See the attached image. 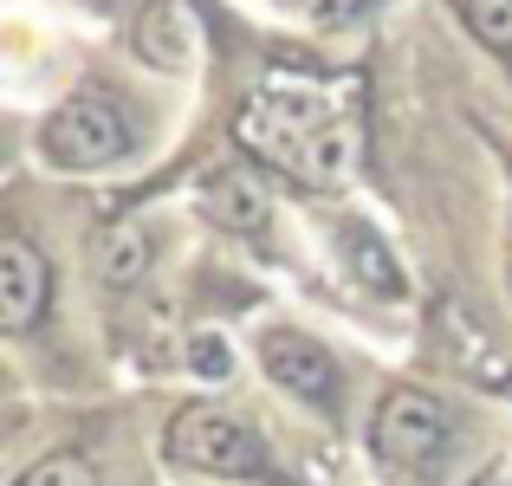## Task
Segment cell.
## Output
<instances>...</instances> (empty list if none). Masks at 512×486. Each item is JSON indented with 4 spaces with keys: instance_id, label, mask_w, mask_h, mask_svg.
I'll list each match as a JSON object with an SVG mask.
<instances>
[{
    "instance_id": "1",
    "label": "cell",
    "mask_w": 512,
    "mask_h": 486,
    "mask_svg": "<svg viewBox=\"0 0 512 486\" xmlns=\"http://www.w3.org/2000/svg\"><path fill=\"white\" fill-rule=\"evenodd\" d=\"M234 137H240V150L299 175L305 188H344L357 175V150H363L357 124L338 104L312 98V91H260L234 117Z\"/></svg>"
},
{
    "instance_id": "2",
    "label": "cell",
    "mask_w": 512,
    "mask_h": 486,
    "mask_svg": "<svg viewBox=\"0 0 512 486\" xmlns=\"http://www.w3.org/2000/svg\"><path fill=\"white\" fill-rule=\"evenodd\" d=\"M39 150L52 169H104L137 150V124H130L124 98L111 85H78L39 130Z\"/></svg>"
},
{
    "instance_id": "3",
    "label": "cell",
    "mask_w": 512,
    "mask_h": 486,
    "mask_svg": "<svg viewBox=\"0 0 512 486\" xmlns=\"http://www.w3.org/2000/svg\"><path fill=\"white\" fill-rule=\"evenodd\" d=\"M163 454L182 467V474H214V480H266V474H273L266 441L253 435L240 415L208 409V402L175 409V422L163 435Z\"/></svg>"
},
{
    "instance_id": "4",
    "label": "cell",
    "mask_w": 512,
    "mask_h": 486,
    "mask_svg": "<svg viewBox=\"0 0 512 486\" xmlns=\"http://www.w3.org/2000/svg\"><path fill=\"white\" fill-rule=\"evenodd\" d=\"M454 435V415L435 389H415V383H396L383 389L376 402V422H370V454L396 474H422Z\"/></svg>"
},
{
    "instance_id": "5",
    "label": "cell",
    "mask_w": 512,
    "mask_h": 486,
    "mask_svg": "<svg viewBox=\"0 0 512 486\" xmlns=\"http://www.w3.org/2000/svg\"><path fill=\"white\" fill-rule=\"evenodd\" d=\"M260 370L273 376L286 396H299L305 409H338V357L305 331H260Z\"/></svg>"
},
{
    "instance_id": "6",
    "label": "cell",
    "mask_w": 512,
    "mask_h": 486,
    "mask_svg": "<svg viewBox=\"0 0 512 486\" xmlns=\"http://www.w3.org/2000/svg\"><path fill=\"white\" fill-rule=\"evenodd\" d=\"M46 299H52L46 253L26 234H7L0 240V318H7V331H33L39 312H46Z\"/></svg>"
},
{
    "instance_id": "7",
    "label": "cell",
    "mask_w": 512,
    "mask_h": 486,
    "mask_svg": "<svg viewBox=\"0 0 512 486\" xmlns=\"http://www.w3.org/2000/svg\"><path fill=\"white\" fill-rule=\"evenodd\" d=\"M201 208H208L214 227H234V234H260L266 214H273V201H266L260 175L253 169H221L208 188H201Z\"/></svg>"
},
{
    "instance_id": "8",
    "label": "cell",
    "mask_w": 512,
    "mask_h": 486,
    "mask_svg": "<svg viewBox=\"0 0 512 486\" xmlns=\"http://www.w3.org/2000/svg\"><path fill=\"white\" fill-rule=\"evenodd\" d=\"M91 266H98L104 286H130V279H137L143 266H150V234H143L137 221L104 227V234L91 240Z\"/></svg>"
},
{
    "instance_id": "9",
    "label": "cell",
    "mask_w": 512,
    "mask_h": 486,
    "mask_svg": "<svg viewBox=\"0 0 512 486\" xmlns=\"http://www.w3.org/2000/svg\"><path fill=\"white\" fill-rule=\"evenodd\" d=\"M137 46L150 52V59H163V65H188V33H182V20H175V7H169V0H156V7L143 13Z\"/></svg>"
},
{
    "instance_id": "10",
    "label": "cell",
    "mask_w": 512,
    "mask_h": 486,
    "mask_svg": "<svg viewBox=\"0 0 512 486\" xmlns=\"http://www.w3.org/2000/svg\"><path fill=\"white\" fill-rule=\"evenodd\" d=\"M454 13L474 26V39H487L500 52L512 46V0H454Z\"/></svg>"
},
{
    "instance_id": "11",
    "label": "cell",
    "mask_w": 512,
    "mask_h": 486,
    "mask_svg": "<svg viewBox=\"0 0 512 486\" xmlns=\"http://www.w3.org/2000/svg\"><path fill=\"white\" fill-rule=\"evenodd\" d=\"M13 486H98V474L78 454H46V461H33Z\"/></svg>"
},
{
    "instance_id": "12",
    "label": "cell",
    "mask_w": 512,
    "mask_h": 486,
    "mask_svg": "<svg viewBox=\"0 0 512 486\" xmlns=\"http://www.w3.org/2000/svg\"><path fill=\"white\" fill-rule=\"evenodd\" d=\"M279 7H292L299 20H312V26H350V20L370 13V0H279Z\"/></svg>"
},
{
    "instance_id": "13",
    "label": "cell",
    "mask_w": 512,
    "mask_h": 486,
    "mask_svg": "<svg viewBox=\"0 0 512 486\" xmlns=\"http://www.w3.org/2000/svg\"><path fill=\"white\" fill-rule=\"evenodd\" d=\"M487 486H500V480H487Z\"/></svg>"
}]
</instances>
